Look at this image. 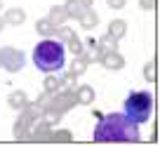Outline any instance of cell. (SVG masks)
<instances>
[{"instance_id": "6da1fadb", "label": "cell", "mask_w": 160, "mask_h": 146, "mask_svg": "<svg viewBox=\"0 0 160 146\" xmlns=\"http://www.w3.org/2000/svg\"><path fill=\"white\" fill-rule=\"evenodd\" d=\"M94 141L97 144H137L139 141V125L132 123L125 113H111L99 120L94 127Z\"/></svg>"}, {"instance_id": "7a4b0ae2", "label": "cell", "mask_w": 160, "mask_h": 146, "mask_svg": "<svg viewBox=\"0 0 160 146\" xmlns=\"http://www.w3.org/2000/svg\"><path fill=\"white\" fill-rule=\"evenodd\" d=\"M33 64L45 73H57L66 64V47L59 40H42L33 50Z\"/></svg>"}, {"instance_id": "3957f363", "label": "cell", "mask_w": 160, "mask_h": 146, "mask_svg": "<svg viewBox=\"0 0 160 146\" xmlns=\"http://www.w3.org/2000/svg\"><path fill=\"white\" fill-rule=\"evenodd\" d=\"M122 113L130 118L137 125H144L151 120V113H153V99H151L148 92H132L130 97L122 104Z\"/></svg>"}]
</instances>
